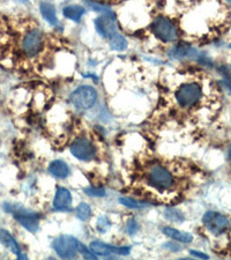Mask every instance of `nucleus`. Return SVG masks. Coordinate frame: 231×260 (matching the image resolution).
<instances>
[{"instance_id":"4be33fe9","label":"nucleus","mask_w":231,"mask_h":260,"mask_svg":"<svg viewBox=\"0 0 231 260\" xmlns=\"http://www.w3.org/2000/svg\"><path fill=\"white\" fill-rule=\"evenodd\" d=\"M164 216H166V219H168L169 221L177 222V223L184 221L183 213L177 211V209H175V208H167L164 212Z\"/></svg>"},{"instance_id":"7ed1b4c3","label":"nucleus","mask_w":231,"mask_h":260,"mask_svg":"<svg viewBox=\"0 0 231 260\" xmlns=\"http://www.w3.org/2000/svg\"><path fill=\"white\" fill-rule=\"evenodd\" d=\"M152 31L156 39L166 43L175 42L178 37V30L175 23L166 16H157L153 20Z\"/></svg>"},{"instance_id":"6e6552de","label":"nucleus","mask_w":231,"mask_h":260,"mask_svg":"<svg viewBox=\"0 0 231 260\" xmlns=\"http://www.w3.org/2000/svg\"><path fill=\"white\" fill-rule=\"evenodd\" d=\"M203 222L213 235H221L229 229L230 221L217 212H207L203 217Z\"/></svg>"},{"instance_id":"9d476101","label":"nucleus","mask_w":231,"mask_h":260,"mask_svg":"<svg viewBox=\"0 0 231 260\" xmlns=\"http://www.w3.org/2000/svg\"><path fill=\"white\" fill-rule=\"evenodd\" d=\"M90 249L96 255H101V257H111V254L127 255L131 252V247L129 246H112L98 241L92 242L90 244Z\"/></svg>"},{"instance_id":"aec40b11","label":"nucleus","mask_w":231,"mask_h":260,"mask_svg":"<svg viewBox=\"0 0 231 260\" xmlns=\"http://www.w3.org/2000/svg\"><path fill=\"white\" fill-rule=\"evenodd\" d=\"M86 4L87 7H89L90 10L95 12H100L103 15H110V16H116V14L106 5H102V4H98L97 2H94V0H83Z\"/></svg>"},{"instance_id":"1a4fd4ad","label":"nucleus","mask_w":231,"mask_h":260,"mask_svg":"<svg viewBox=\"0 0 231 260\" xmlns=\"http://www.w3.org/2000/svg\"><path fill=\"white\" fill-rule=\"evenodd\" d=\"M71 153L80 161H91L96 155V148L87 138H79L71 145Z\"/></svg>"},{"instance_id":"20e7f679","label":"nucleus","mask_w":231,"mask_h":260,"mask_svg":"<svg viewBox=\"0 0 231 260\" xmlns=\"http://www.w3.org/2000/svg\"><path fill=\"white\" fill-rule=\"evenodd\" d=\"M70 101L79 110H88L97 101V93L91 86H81L71 94Z\"/></svg>"},{"instance_id":"6ab92c4d","label":"nucleus","mask_w":231,"mask_h":260,"mask_svg":"<svg viewBox=\"0 0 231 260\" xmlns=\"http://www.w3.org/2000/svg\"><path fill=\"white\" fill-rule=\"evenodd\" d=\"M109 40H110L111 49L115 50V51H123V50L127 48V41H126L123 35H120L118 32L112 35Z\"/></svg>"},{"instance_id":"a211bd4d","label":"nucleus","mask_w":231,"mask_h":260,"mask_svg":"<svg viewBox=\"0 0 231 260\" xmlns=\"http://www.w3.org/2000/svg\"><path fill=\"white\" fill-rule=\"evenodd\" d=\"M85 13H86L85 8L79 5H70V6H66L64 10H62V14H64L65 18L72 20L74 22H79L80 19L82 18Z\"/></svg>"},{"instance_id":"dca6fc26","label":"nucleus","mask_w":231,"mask_h":260,"mask_svg":"<svg viewBox=\"0 0 231 260\" xmlns=\"http://www.w3.org/2000/svg\"><path fill=\"white\" fill-rule=\"evenodd\" d=\"M162 232L166 235V236L170 237V238H172V240L177 241L179 243H191L193 240V236L191 234L180 232V230H177V229L171 228V227H164Z\"/></svg>"},{"instance_id":"2eb2a0df","label":"nucleus","mask_w":231,"mask_h":260,"mask_svg":"<svg viewBox=\"0 0 231 260\" xmlns=\"http://www.w3.org/2000/svg\"><path fill=\"white\" fill-rule=\"evenodd\" d=\"M40 10H41L42 16H43V19L46 21V22H49L51 26H56L58 23V18H57L56 8H54L52 4L46 3V2L41 3Z\"/></svg>"},{"instance_id":"4468645a","label":"nucleus","mask_w":231,"mask_h":260,"mask_svg":"<svg viewBox=\"0 0 231 260\" xmlns=\"http://www.w3.org/2000/svg\"><path fill=\"white\" fill-rule=\"evenodd\" d=\"M198 52H196L195 49H193L190 45H184L179 44L176 45V47L172 48L169 52V56L174 59H184V58H193L196 56Z\"/></svg>"},{"instance_id":"9b49d317","label":"nucleus","mask_w":231,"mask_h":260,"mask_svg":"<svg viewBox=\"0 0 231 260\" xmlns=\"http://www.w3.org/2000/svg\"><path fill=\"white\" fill-rule=\"evenodd\" d=\"M96 30L101 36L104 39H110L112 35L117 32V26H116V16L110 15H102L95 21Z\"/></svg>"},{"instance_id":"39448f33","label":"nucleus","mask_w":231,"mask_h":260,"mask_svg":"<svg viewBox=\"0 0 231 260\" xmlns=\"http://www.w3.org/2000/svg\"><path fill=\"white\" fill-rule=\"evenodd\" d=\"M5 209H7L8 212L13 214L14 219L18 221L22 227L26 228L28 232L35 233L39 230L40 216L37 215L36 213L29 212L27 209H23V208L10 207L8 205H5Z\"/></svg>"},{"instance_id":"b1692460","label":"nucleus","mask_w":231,"mask_h":260,"mask_svg":"<svg viewBox=\"0 0 231 260\" xmlns=\"http://www.w3.org/2000/svg\"><path fill=\"white\" fill-rule=\"evenodd\" d=\"M96 227H97V230L101 234H104L111 228V222L107 216H100L97 219V224H96Z\"/></svg>"},{"instance_id":"423d86ee","label":"nucleus","mask_w":231,"mask_h":260,"mask_svg":"<svg viewBox=\"0 0 231 260\" xmlns=\"http://www.w3.org/2000/svg\"><path fill=\"white\" fill-rule=\"evenodd\" d=\"M44 45V36L39 29L32 28L24 35L22 40V50L28 57H35L39 54Z\"/></svg>"},{"instance_id":"c85d7f7f","label":"nucleus","mask_w":231,"mask_h":260,"mask_svg":"<svg viewBox=\"0 0 231 260\" xmlns=\"http://www.w3.org/2000/svg\"><path fill=\"white\" fill-rule=\"evenodd\" d=\"M229 158H230V161H231V145H230V148H229Z\"/></svg>"},{"instance_id":"f257e3e1","label":"nucleus","mask_w":231,"mask_h":260,"mask_svg":"<svg viewBox=\"0 0 231 260\" xmlns=\"http://www.w3.org/2000/svg\"><path fill=\"white\" fill-rule=\"evenodd\" d=\"M146 179L149 186L159 192L169 191L175 185L174 176L166 167L159 165H153L148 168Z\"/></svg>"},{"instance_id":"c756f323","label":"nucleus","mask_w":231,"mask_h":260,"mask_svg":"<svg viewBox=\"0 0 231 260\" xmlns=\"http://www.w3.org/2000/svg\"><path fill=\"white\" fill-rule=\"evenodd\" d=\"M228 3L230 4V5H231V0H228Z\"/></svg>"},{"instance_id":"cd10ccee","label":"nucleus","mask_w":231,"mask_h":260,"mask_svg":"<svg viewBox=\"0 0 231 260\" xmlns=\"http://www.w3.org/2000/svg\"><path fill=\"white\" fill-rule=\"evenodd\" d=\"M192 255H194V257H198V258H203V259H208V255L205 254V253H201V252H196V251H191L190 252Z\"/></svg>"},{"instance_id":"0eeeda50","label":"nucleus","mask_w":231,"mask_h":260,"mask_svg":"<svg viewBox=\"0 0 231 260\" xmlns=\"http://www.w3.org/2000/svg\"><path fill=\"white\" fill-rule=\"evenodd\" d=\"M78 240L72 236H60L53 241V250L62 259H72L78 254Z\"/></svg>"},{"instance_id":"bb28decb","label":"nucleus","mask_w":231,"mask_h":260,"mask_svg":"<svg viewBox=\"0 0 231 260\" xmlns=\"http://www.w3.org/2000/svg\"><path fill=\"white\" fill-rule=\"evenodd\" d=\"M126 230L129 235H133L138 230V223L136 220H129L126 224Z\"/></svg>"},{"instance_id":"f3484780","label":"nucleus","mask_w":231,"mask_h":260,"mask_svg":"<svg viewBox=\"0 0 231 260\" xmlns=\"http://www.w3.org/2000/svg\"><path fill=\"white\" fill-rule=\"evenodd\" d=\"M49 171L50 174L57 178H66L67 176L70 175V168L66 165L65 162L62 161H53L50 163L49 166Z\"/></svg>"},{"instance_id":"412c9836","label":"nucleus","mask_w":231,"mask_h":260,"mask_svg":"<svg viewBox=\"0 0 231 260\" xmlns=\"http://www.w3.org/2000/svg\"><path fill=\"white\" fill-rule=\"evenodd\" d=\"M119 203L121 205H124V206L128 207V208H133V209H140V208H145V207H148L149 205L146 204L145 201H139V200H134L132 198H123L119 199Z\"/></svg>"},{"instance_id":"a878e982","label":"nucleus","mask_w":231,"mask_h":260,"mask_svg":"<svg viewBox=\"0 0 231 260\" xmlns=\"http://www.w3.org/2000/svg\"><path fill=\"white\" fill-rule=\"evenodd\" d=\"M85 193L90 197H104L106 196V191L98 187H87L85 188Z\"/></svg>"},{"instance_id":"393cba45","label":"nucleus","mask_w":231,"mask_h":260,"mask_svg":"<svg viewBox=\"0 0 231 260\" xmlns=\"http://www.w3.org/2000/svg\"><path fill=\"white\" fill-rule=\"evenodd\" d=\"M78 252L81 253L83 257L87 258V259H96V257H97V255H96L94 252H92V251L88 250L87 247L83 245L82 243H80V242H78Z\"/></svg>"},{"instance_id":"f03ea898","label":"nucleus","mask_w":231,"mask_h":260,"mask_svg":"<svg viewBox=\"0 0 231 260\" xmlns=\"http://www.w3.org/2000/svg\"><path fill=\"white\" fill-rule=\"evenodd\" d=\"M203 98V88L199 83H184L176 91V100L182 108H192Z\"/></svg>"},{"instance_id":"f8f14e48","label":"nucleus","mask_w":231,"mask_h":260,"mask_svg":"<svg viewBox=\"0 0 231 260\" xmlns=\"http://www.w3.org/2000/svg\"><path fill=\"white\" fill-rule=\"evenodd\" d=\"M72 194L69 190L64 187H59L56 192V197H54L53 207L57 211H70L71 206H72Z\"/></svg>"},{"instance_id":"ddd939ff","label":"nucleus","mask_w":231,"mask_h":260,"mask_svg":"<svg viewBox=\"0 0 231 260\" xmlns=\"http://www.w3.org/2000/svg\"><path fill=\"white\" fill-rule=\"evenodd\" d=\"M0 242L5 245L11 252L18 255L19 259H26V255H23L21 252V249L18 244V242L15 241V238L7 232L5 229H0Z\"/></svg>"},{"instance_id":"5701e85b","label":"nucleus","mask_w":231,"mask_h":260,"mask_svg":"<svg viewBox=\"0 0 231 260\" xmlns=\"http://www.w3.org/2000/svg\"><path fill=\"white\" fill-rule=\"evenodd\" d=\"M90 215H91V208L88 206L87 204L81 203L77 207V216L80 220L87 221L90 217Z\"/></svg>"}]
</instances>
